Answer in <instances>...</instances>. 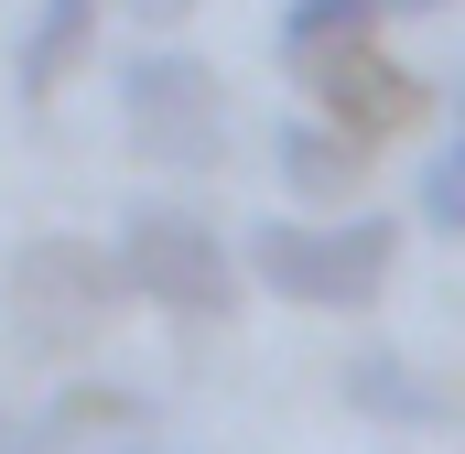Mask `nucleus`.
<instances>
[{"mask_svg":"<svg viewBox=\"0 0 465 454\" xmlns=\"http://www.w3.org/2000/svg\"><path fill=\"white\" fill-rule=\"evenodd\" d=\"M390 260H401V227H390V217H347V227L260 217V227H249V271H260V292L314 303V314H357V303H379Z\"/></svg>","mask_w":465,"mask_h":454,"instance_id":"f257e3e1","label":"nucleus"},{"mask_svg":"<svg viewBox=\"0 0 465 454\" xmlns=\"http://www.w3.org/2000/svg\"><path fill=\"white\" fill-rule=\"evenodd\" d=\"M119 119H130V141L152 152V163H217L228 141V87H217V65L206 54H184V44H130L119 54Z\"/></svg>","mask_w":465,"mask_h":454,"instance_id":"f03ea898","label":"nucleus"},{"mask_svg":"<svg viewBox=\"0 0 465 454\" xmlns=\"http://www.w3.org/2000/svg\"><path fill=\"white\" fill-rule=\"evenodd\" d=\"M109 260H119V292H141L163 314H228V292H238L228 238L206 217H184V206H130Z\"/></svg>","mask_w":465,"mask_h":454,"instance_id":"7ed1b4c3","label":"nucleus"},{"mask_svg":"<svg viewBox=\"0 0 465 454\" xmlns=\"http://www.w3.org/2000/svg\"><path fill=\"white\" fill-rule=\"evenodd\" d=\"M119 303V260L109 249H76V238H44L11 260V314H22V346H76L98 336Z\"/></svg>","mask_w":465,"mask_h":454,"instance_id":"20e7f679","label":"nucleus"},{"mask_svg":"<svg viewBox=\"0 0 465 454\" xmlns=\"http://www.w3.org/2000/svg\"><path fill=\"white\" fill-rule=\"evenodd\" d=\"M292 76L314 87L325 130H347L357 152L422 119V76H411L401 54H379V44H336V54H292Z\"/></svg>","mask_w":465,"mask_h":454,"instance_id":"39448f33","label":"nucleus"},{"mask_svg":"<svg viewBox=\"0 0 465 454\" xmlns=\"http://www.w3.org/2000/svg\"><path fill=\"white\" fill-rule=\"evenodd\" d=\"M87 44H98V0H33L11 87H22V98H54V87H65V76L87 65Z\"/></svg>","mask_w":465,"mask_h":454,"instance_id":"423d86ee","label":"nucleus"},{"mask_svg":"<svg viewBox=\"0 0 465 454\" xmlns=\"http://www.w3.org/2000/svg\"><path fill=\"white\" fill-rule=\"evenodd\" d=\"M271 173H282L303 206H336L357 173H368V152H357L347 130H325V119H282V130H271Z\"/></svg>","mask_w":465,"mask_h":454,"instance_id":"0eeeda50","label":"nucleus"},{"mask_svg":"<svg viewBox=\"0 0 465 454\" xmlns=\"http://www.w3.org/2000/svg\"><path fill=\"white\" fill-rule=\"evenodd\" d=\"M347 400L368 411V422H401V433H433V422H444L433 379H422L411 357H390V346H357L347 357Z\"/></svg>","mask_w":465,"mask_h":454,"instance_id":"6e6552de","label":"nucleus"},{"mask_svg":"<svg viewBox=\"0 0 465 454\" xmlns=\"http://www.w3.org/2000/svg\"><path fill=\"white\" fill-rule=\"evenodd\" d=\"M379 0H282V65L292 54H336V44H379Z\"/></svg>","mask_w":465,"mask_h":454,"instance_id":"1a4fd4ad","label":"nucleus"},{"mask_svg":"<svg viewBox=\"0 0 465 454\" xmlns=\"http://www.w3.org/2000/svg\"><path fill=\"white\" fill-rule=\"evenodd\" d=\"M411 195H422V227H444V238H465V141L422 163V184H411Z\"/></svg>","mask_w":465,"mask_h":454,"instance_id":"9d476101","label":"nucleus"},{"mask_svg":"<svg viewBox=\"0 0 465 454\" xmlns=\"http://www.w3.org/2000/svg\"><path fill=\"white\" fill-rule=\"evenodd\" d=\"M119 11H130V22H141V33H173V22H184V11H195V0H119Z\"/></svg>","mask_w":465,"mask_h":454,"instance_id":"9b49d317","label":"nucleus"},{"mask_svg":"<svg viewBox=\"0 0 465 454\" xmlns=\"http://www.w3.org/2000/svg\"><path fill=\"white\" fill-rule=\"evenodd\" d=\"M0 454H54V433H44V422H33V433H11V422H0Z\"/></svg>","mask_w":465,"mask_h":454,"instance_id":"f8f14e48","label":"nucleus"},{"mask_svg":"<svg viewBox=\"0 0 465 454\" xmlns=\"http://www.w3.org/2000/svg\"><path fill=\"white\" fill-rule=\"evenodd\" d=\"M379 11H390V22H401V11H444V0H379Z\"/></svg>","mask_w":465,"mask_h":454,"instance_id":"ddd939ff","label":"nucleus"}]
</instances>
